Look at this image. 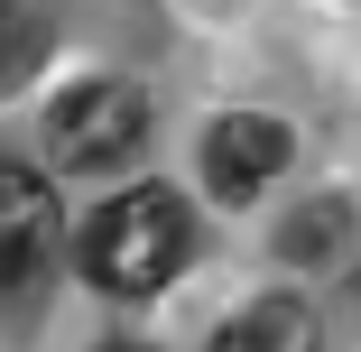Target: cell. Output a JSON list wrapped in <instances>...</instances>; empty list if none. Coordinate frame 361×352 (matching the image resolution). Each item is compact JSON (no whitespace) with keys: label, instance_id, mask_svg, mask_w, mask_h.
<instances>
[{"label":"cell","instance_id":"9c48e42d","mask_svg":"<svg viewBox=\"0 0 361 352\" xmlns=\"http://www.w3.org/2000/svg\"><path fill=\"white\" fill-rule=\"evenodd\" d=\"M352 306H361V278H352Z\"/></svg>","mask_w":361,"mask_h":352},{"label":"cell","instance_id":"52a82bcc","mask_svg":"<svg viewBox=\"0 0 361 352\" xmlns=\"http://www.w3.org/2000/svg\"><path fill=\"white\" fill-rule=\"evenodd\" d=\"M10 19H19V0H0V37H10Z\"/></svg>","mask_w":361,"mask_h":352},{"label":"cell","instance_id":"3957f363","mask_svg":"<svg viewBox=\"0 0 361 352\" xmlns=\"http://www.w3.org/2000/svg\"><path fill=\"white\" fill-rule=\"evenodd\" d=\"M287 158H297V130L287 121H269V111H223L204 130V176H213V195H259L269 176H287Z\"/></svg>","mask_w":361,"mask_h":352},{"label":"cell","instance_id":"8992f818","mask_svg":"<svg viewBox=\"0 0 361 352\" xmlns=\"http://www.w3.org/2000/svg\"><path fill=\"white\" fill-rule=\"evenodd\" d=\"M343 232H352V204L315 195L297 223H278V260H324V250H343Z\"/></svg>","mask_w":361,"mask_h":352},{"label":"cell","instance_id":"ba28073f","mask_svg":"<svg viewBox=\"0 0 361 352\" xmlns=\"http://www.w3.org/2000/svg\"><path fill=\"white\" fill-rule=\"evenodd\" d=\"M102 352H149V343H102Z\"/></svg>","mask_w":361,"mask_h":352},{"label":"cell","instance_id":"277c9868","mask_svg":"<svg viewBox=\"0 0 361 352\" xmlns=\"http://www.w3.org/2000/svg\"><path fill=\"white\" fill-rule=\"evenodd\" d=\"M47 241H56V195H47V176L0 158V297H19L28 278H37Z\"/></svg>","mask_w":361,"mask_h":352},{"label":"cell","instance_id":"5b68a950","mask_svg":"<svg viewBox=\"0 0 361 352\" xmlns=\"http://www.w3.org/2000/svg\"><path fill=\"white\" fill-rule=\"evenodd\" d=\"M213 352H315V306L297 288H278V297L241 306L223 334H213Z\"/></svg>","mask_w":361,"mask_h":352},{"label":"cell","instance_id":"7a4b0ae2","mask_svg":"<svg viewBox=\"0 0 361 352\" xmlns=\"http://www.w3.org/2000/svg\"><path fill=\"white\" fill-rule=\"evenodd\" d=\"M47 139H56V167H65V176L130 167L139 139H149V93L121 84V75H93V84H75V93H56Z\"/></svg>","mask_w":361,"mask_h":352},{"label":"cell","instance_id":"6da1fadb","mask_svg":"<svg viewBox=\"0 0 361 352\" xmlns=\"http://www.w3.org/2000/svg\"><path fill=\"white\" fill-rule=\"evenodd\" d=\"M84 278L102 297H158L167 278L195 260V214L176 186H139V195H111L102 214L84 223Z\"/></svg>","mask_w":361,"mask_h":352}]
</instances>
